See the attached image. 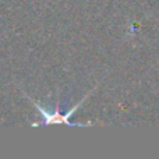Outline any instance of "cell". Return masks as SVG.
<instances>
[{
	"label": "cell",
	"mask_w": 159,
	"mask_h": 159,
	"mask_svg": "<svg viewBox=\"0 0 159 159\" xmlns=\"http://www.w3.org/2000/svg\"><path fill=\"white\" fill-rule=\"evenodd\" d=\"M93 89H95V88H93ZM93 89L89 91V92H88L77 105H74V106H73L71 109H69V110H63L60 107V105H56L55 109H46V107H43L39 102H36L35 99H32L31 96H28L27 92L21 91V92L25 95V98H27L28 101H30L31 103L36 107V109H38L39 116H41V119H39L38 121L31 123V126L32 127H42V126H49V124H66V126H69V127H89V126H92V123H73L71 116L74 115L75 110H77L78 107L84 103L85 99H87L88 96L93 92Z\"/></svg>",
	"instance_id": "6da1fadb"
}]
</instances>
